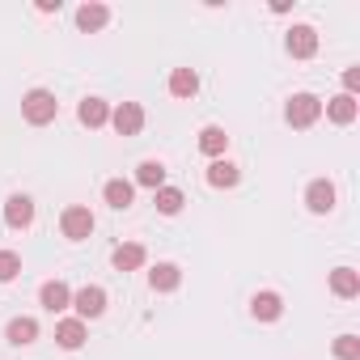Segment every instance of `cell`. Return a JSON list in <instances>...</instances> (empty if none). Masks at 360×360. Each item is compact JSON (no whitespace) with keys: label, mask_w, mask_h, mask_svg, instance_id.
<instances>
[{"label":"cell","mask_w":360,"mask_h":360,"mask_svg":"<svg viewBox=\"0 0 360 360\" xmlns=\"http://www.w3.org/2000/svg\"><path fill=\"white\" fill-rule=\"evenodd\" d=\"M169 94L174 98H195L200 94V72L195 68H174L169 72Z\"/></svg>","instance_id":"e0dca14e"},{"label":"cell","mask_w":360,"mask_h":360,"mask_svg":"<svg viewBox=\"0 0 360 360\" xmlns=\"http://www.w3.org/2000/svg\"><path fill=\"white\" fill-rule=\"evenodd\" d=\"M56 343H60L64 352H77V347L85 343V322H81V318H64V322L56 326Z\"/></svg>","instance_id":"44dd1931"},{"label":"cell","mask_w":360,"mask_h":360,"mask_svg":"<svg viewBox=\"0 0 360 360\" xmlns=\"http://www.w3.org/2000/svg\"><path fill=\"white\" fill-rule=\"evenodd\" d=\"M22 115H26V123L47 127V123L60 115V102H56V94H51V89H30V94L22 98Z\"/></svg>","instance_id":"6da1fadb"},{"label":"cell","mask_w":360,"mask_h":360,"mask_svg":"<svg viewBox=\"0 0 360 360\" xmlns=\"http://www.w3.org/2000/svg\"><path fill=\"white\" fill-rule=\"evenodd\" d=\"M18 276H22V255L0 250V284H9V280H18Z\"/></svg>","instance_id":"d4e9b609"},{"label":"cell","mask_w":360,"mask_h":360,"mask_svg":"<svg viewBox=\"0 0 360 360\" xmlns=\"http://www.w3.org/2000/svg\"><path fill=\"white\" fill-rule=\"evenodd\" d=\"M77 119H81L85 127H106V123H110V106H106L102 98H85V102L77 106Z\"/></svg>","instance_id":"ac0fdd59"},{"label":"cell","mask_w":360,"mask_h":360,"mask_svg":"<svg viewBox=\"0 0 360 360\" xmlns=\"http://www.w3.org/2000/svg\"><path fill=\"white\" fill-rule=\"evenodd\" d=\"M250 314H255L259 322H276V318L284 314V297H280V292H271V288H263V292H255V297H250Z\"/></svg>","instance_id":"30bf717a"},{"label":"cell","mask_w":360,"mask_h":360,"mask_svg":"<svg viewBox=\"0 0 360 360\" xmlns=\"http://www.w3.org/2000/svg\"><path fill=\"white\" fill-rule=\"evenodd\" d=\"M305 208H309L314 217H326V212H335V187L326 183V178H314V183L305 187Z\"/></svg>","instance_id":"8992f818"},{"label":"cell","mask_w":360,"mask_h":360,"mask_svg":"<svg viewBox=\"0 0 360 360\" xmlns=\"http://www.w3.org/2000/svg\"><path fill=\"white\" fill-rule=\"evenodd\" d=\"M39 305H43L47 314H60V309L72 305V288H68L64 280H47V284L39 288Z\"/></svg>","instance_id":"9c48e42d"},{"label":"cell","mask_w":360,"mask_h":360,"mask_svg":"<svg viewBox=\"0 0 360 360\" xmlns=\"http://www.w3.org/2000/svg\"><path fill=\"white\" fill-rule=\"evenodd\" d=\"M356 89H360V68H347V72H343V94L356 98Z\"/></svg>","instance_id":"4316f807"},{"label":"cell","mask_w":360,"mask_h":360,"mask_svg":"<svg viewBox=\"0 0 360 360\" xmlns=\"http://www.w3.org/2000/svg\"><path fill=\"white\" fill-rule=\"evenodd\" d=\"M330 292L343 297V301L356 297V292H360V271H356V267H335V271H330Z\"/></svg>","instance_id":"d6986e66"},{"label":"cell","mask_w":360,"mask_h":360,"mask_svg":"<svg viewBox=\"0 0 360 360\" xmlns=\"http://www.w3.org/2000/svg\"><path fill=\"white\" fill-rule=\"evenodd\" d=\"M106 288L102 284H85V288H77L72 292V305H77V318L85 322V318H102L106 314Z\"/></svg>","instance_id":"277c9868"},{"label":"cell","mask_w":360,"mask_h":360,"mask_svg":"<svg viewBox=\"0 0 360 360\" xmlns=\"http://www.w3.org/2000/svg\"><path fill=\"white\" fill-rule=\"evenodd\" d=\"M148 284H153V292H174L183 284V271H178V263H157L148 271Z\"/></svg>","instance_id":"2e32d148"},{"label":"cell","mask_w":360,"mask_h":360,"mask_svg":"<svg viewBox=\"0 0 360 360\" xmlns=\"http://www.w3.org/2000/svg\"><path fill=\"white\" fill-rule=\"evenodd\" d=\"M39 13H60V0H39Z\"/></svg>","instance_id":"83f0119b"},{"label":"cell","mask_w":360,"mask_h":360,"mask_svg":"<svg viewBox=\"0 0 360 360\" xmlns=\"http://www.w3.org/2000/svg\"><path fill=\"white\" fill-rule=\"evenodd\" d=\"M144 246L140 242H123V246H115V255H110V263H115V271H140L144 267Z\"/></svg>","instance_id":"7c38bea8"},{"label":"cell","mask_w":360,"mask_h":360,"mask_svg":"<svg viewBox=\"0 0 360 360\" xmlns=\"http://www.w3.org/2000/svg\"><path fill=\"white\" fill-rule=\"evenodd\" d=\"M153 204H157L161 217H178V212H183V204H187V195L178 191V187H161V191H153Z\"/></svg>","instance_id":"cb8c5ba5"},{"label":"cell","mask_w":360,"mask_h":360,"mask_svg":"<svg viewBox=\"0 0 360 360\" xmlns=\"http://www.w3.org/2000/svg\"><path fill=\"white\" fill-rule=\"evenodd\" d=\"M110 127H115L119 136H140V127H144V106H140V102H119V106L110 110Z\"/></svg>","instance_id":"5b68a950"},{"label":"cell","mask_w":360,"mask_h":360,"mask_svg":"<svg viewBox=\"0 0 360 360\" xmlns=\"http://www.w3.org/2000/svg\"><path fill=\"white\" fill-rule=\"evenodd\" d=\"M5 339H9L13 347H30V343L39 339V322H34V318H13V322L5 326Z\"/></svg>","instance_id":"ffe728a7"},{"label":"cell","mask_w":360,"mask_h":360,"mask_svg":"<svg viewBox=\"0 0 360 360\" xmlns=\"http://www.w3.org/2000/svg\"><path fill=\"white\" fill-rule=\"evenodd\" d=\"M225 148H229V136H225V127L208 123V127L200 131V153H208V157L217 161V157H225Z\"/></svg>","instance_id":"603a6c76"},{"label":"cell","mask_w":360,"mask_h":360,"mask_svg":"<svg viewBox=\"0 0 360 360\" xmlns=\"http://www.w3.org/2000/svg\"><path fill=\"white\" fill-rule=\"evenodd\" d=\"M318 115H322V98H314V94H292L288 106H284V119L292 127H314Z\"/></svg>","instance_id":"7a4b0ae2"},{"label":"cell","mask_w":360,"mask_h":360,"mask_svg":"<svg viewBox=\"0 0 360 360\" xmlns=\"http://www.w3.org/2000/svg\"><path fill=\"white\" fill-rule=\"evenodd\" d=\"M5 225H9V229H30V225H34V200H30V195H9V204H5Z\"/></svg>","instance_id":"ba28073f"},{"label":"cell","mask_w":360,"mask_h":360,"mask_svg":"<svg viewBox=\"0 0 360 360\" xmlns=\"http://www.w3.org/2000/svg\"><path fill=\"white\" fill-rule=\"evenodd\" d=\"M356 115H360V106H356V98H352V94H339V98H330V102H326V119H330V123H339V127L356 123Z\"/></svg>","instance_id":"9a60e30c"},{"label":"cell","mask_w":360,"mask_h":360,"mask_svg":"<svg viewBox=\"0 0 360 360\" xmlns=\"http://www.w3.org/2000/svg\"><path fill=\"white\" fill-rule=\"evenodd\" d=\"M238 178H242V169H238L233 161H225V157H217V161L208 165V187H217V191L238 187Z\"/></svg>","instance_id":"8fae6325"},{"label":"cell","mask_w":360,"mask_h":360,"mask_svg":"<svg viewBox=\"0 0 360 360\" xmlns=\"http://www.w3.org/2000/svg\"><path fill=\"white\" fill-rule=\"evenodd\" d=\"M102 195H106V204H110V208L127 212V208H131V200H136V183H127V178H110V183L102 187Z\"/></svg>","instance_id":"4fadbf2b"},{"label":"cell","mask_w":360,"mask_h":360,"mask_svg":"<svg viewBox=\"0 0 360 360\" xmlns=\"http://www.w3.org/2000/svg\"><path fill=\"white\" fill-rule=\"evenodd\" d=\"M284 47H288L292 60H309V56L318 51V30H314V26H292L288 39H284Z\"/></svg>","instance_id":"52a82bcc"},{"label":"cell","mask_w":360,"mask_h":360,"mask_svg":"<svg viewBox=\"0 0 360 360\" xmlns=\"http://www.w3.org/2000/svg\"><path fill=\"white\" fill-rule=\"evenodd\" d=\"M60 229H64V238H68V242H85V238L94 233V212H89L85 204H72V208H64Z\"/></svg>","instance_id":"3957f363"},{"label":"cell","mask_w":360,"mask_h":360,"mask_svg":"<svg viewBox=\"0 0 360 360\" xmlns=\"http://www.w3.org/2000/svg\"><path fill=\"white\" fill-rule=\"evenodd\" d=\"M136 183L148 187V191H161V187H165V165H161L157 157L140 161V165H136Z\"/></svg>","instance_id":"7402d4cb"},{"label":"cell","mask_w":360,"mask_h":360,"mask_svg":"<svg viewBox=\"0 0 360 360\" xmlns=\"http://www.w3.org/2000/svg\"><path fill=\"white\" fill-rule=\"evenodd\" d=\"M335 360H360V339L356 335H339L335 339Z\"/></svg>","instance_id":"484cf974"},{"label":"cell","mask_w":360,"mask_h":360,"mask_svg":"<svg viewBox=\"0 0 360 360\" xmlns=\"http://www.w3.org/2000/svg\"><path fill=\"white\" fill-rule=\"evenodd\" d=\"M106 22H110V9H106V5H98V0H89V5H81V9H77V26H81L85 34H98Z\"/></svg>","instance_id":"5bb4252c"}]
</instances>
